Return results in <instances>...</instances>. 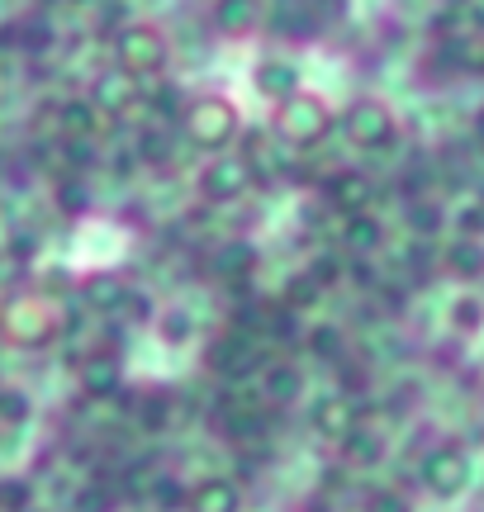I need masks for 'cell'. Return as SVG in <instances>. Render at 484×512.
Here are the masks:
<instances>
[{
  "label": "cell",
  "instance_id": "obj_20",
  "mask_svg": "<svg viewBox=\"0 0 484 512\" xmlns=\"http://www.w3.org/2000/svg\"><path fill=\"white\" fill-rule=\"evenodd\" d=\"M133 157L143 166H171L176 162V133L167 124H148L133 143Z\"/></svg>",
  "mask_w": 484,
  "mask_h": 512
},
{
  "label": "cell",
  "instance_id": "obj_14",
  "mask_svg": "<svg viewBox=\"0 0 484 512\" xmlns=\"http://www.w3.org/2000/svg\"><path fill=\"white\" fill-rule=\"evenodd\" d=\"M299 86H304V76H299V62L295 57H266L257 67V91L266 95V100H285V95H295Z\"/></svg>",
  "mask_w": 484,
  "mask_h": 512
},
{
  "label": "cell",
  "instance_id": "obj_44",
  "mask_svg": "<svg viewBox=\"0 0 484 512\" xmlns=\"http://www.w3.org/2000/svg\"><path fill=\"white\" fill-rule=\"evenodd\" d=\"M437 5H442V10H466L470 0H437Z\"/></svg>",
  "mask_w": 484,
  "mask_h": 512
},
{
  "label": "cell",
  "instance_id": "obj_43",
  "mask_svg": "<svg viewBox=\"0 0 484 512\" xmlns=\"http://www.w3.org/2000/svg\"><path fill=\"white\" fill-rule=\"evenodd\" d=\"M475 143H484V105L475 110Z\"/></svg>",
  "mask_w": 484,
  "mask_h": 512
},
{
  "label": "cell",
  "instance_id": "obj_21",
  "mask_svg": "<svg viewBox=\"0 0 484 512\" xmlns=\"http://www.w3.org/2000/svg\"><path fill=\"white\" fill-rule=\"evenodd\" d=\"M57 128H62V138H95L100 133V110L86 95L81 100H62L57 105Z\"/></svg>",
  "mask_w": 484,
  "mask_h": 512
},
{
  "label": "cell",
  "instance_id": "obj_45",
  "mask_svg": "<svg viewBox=\"0 0 484 512\" xmlns=\"http://www.w3.org/2000/svg\"><path fill=\"white\" fill-rule=\"evenodd\" d=\"M0 304H5V299H0Z\"/></svg>",
  "mask_w": 484,
  "mask_h": 512
},
{
  "label": "cell",
  "instance_id": "obj_27",
  "mask_svg": "<svg viewBox=\"0 0 484 512\" xmlns=\"http://www.w3.org/2000/svg\"><path fill=\"white\" fill-rule=\"evenodd\" d=\"M152 328H157V337H162L167 347H186L190 337H195V323H190L186 309H157Z\"/></svg>",
  "mask_w": 484,
  "mask_h": 512
},
{
  "label": "cell",
  "instance_id": "obj_13",
  "mask_svg": "<svg viewBox=\"0 0 484 512\" xmlns=\"http://www.w3.org/2000/svg\"><path fill=\"white\" fill-rule=\"evenodd\" d=\"M186 512H242L238 479H224V475L200 479V484L190 489V498H186Z\"/></svg>",
  "mask_w": 484,
  "mask_h": 512
},
{
  "label": "cell",
  "instance_id": "obj_31",
  "mask_svg": "<svg viewBox=\"0 0 484 512\" xmlns=\"http://www.w3.org/2000/svg\"><path fill=\"white\" fill-rule=\"evenodd\" d=\"M304 275L314 280L318 290H333V285H342V256H337V252H323V256H314V261L304 266Z\"/></svg>",
  "mask_w": 484,
  "mask_h": 512
},
{
  "label": "cell",
  "instance_id": "obj_38",
  "mask_svg": "<svg viewBox=\"0 0 484 512\" xmlns=\"http://www.w3.org/2000/svg\"><path fill=\"white\" fill-rule=\"evenodd\" d=\"M186 498H190V489H181V484H176V479H157V489H152V503H157V508L162 512H176V508H186Z\"/></svg>",
  "mask_w": 484,
  "mask_h": 512
},
{
  "label": "cell",
  "instance_id": "obj_2",
  "mask_svg": "<svg viewBox=\"0 0 484 512\" xmlns=\"http://www.w3.org/2000/svg\"><path fill=\"white\" fill-rule=\"evenodd\" d=\"M114 67L133 81H162L171 67V34L157 19H129L114 29Z\"/></svg>",
  "mask_w": 484,
  "mask_h": 512
},
{
  "label": "cell",
  "instance_id": "obj_30",
  "mask_svg": "<svg viewBox=\"0 0 484 512\" xmlns=\"http://www.w3.org/2000/svg\"><path fill=\"white\" fill-rule=\"evenodd\" d=\"M124 290H129V285H119V280H110V275H91V280H86V299H91L95 309H119V299H124Z\"/></svg>",
  "mask_w": 484,
  "mask_h": 512
},
{
  "label": "cell",
  "instance_id": "obj_41",
  "mask_svg": "<svg viewBox=\"0 0 484 512\" xmlns=\"http://www.w3.org/2000/svg\"><path fill=\"white\" fill-rule=\"evenodd\" d=\"M484 233V204H470L461 214V238H480Z\"/></svg>",
  "mask_w": 484,
  "mask_h": 512
},
{
  "label": "cell",
  "instance_id": "obj_37",
  "mask_svg": "<svg viewBox=\"0 0 484 512\" xmlns=\"http://www.w3.org/2000/svg\"><path fill=\"white\" fill-rule=\"evenodd\" d=\"M167 418H171V403L162 399V394L138 403V422H143V432H167Z\"/></svg>",
  "mask_w": 484,
  "mask_h": 512
},
{
  "label": "cell",
  "instance_id": "obj_3",
  "mask_svg": "<svg viewBox=\"0 0 484 512\" xmlns=\"http://www.w3.org/2000/svg\"><path fill=\"white\" fill-rule=\"evenodd\" d=\"M0 337L19 351H34V347H48L62 337V313L48 294L38 290H24V294H10L0 304Z\"/></svg>",
  "mask_w": 484,
  "mask_h": 512
},
{
  "label": "cell",
  "instance_id": "obj_28",
  "mask_svg": "<svg viewBox=\"0 0 484 512\" xmlns=\"http://www.w3.org/2000/svg\"><path fill=\"white\" fill-rule=\"evenodd\" d=\"M442 209H437V204L432 200H423V195H418V200L409 204V228L413 233H418V238H437V233H442Z\"/></svg>",
  "mask_w": 484,
  "mask_h": 512
},
{
  "label": "cell",
  "instance_id": "obj_33",
  "mask_svg": "<svg viewBox=\"0 0 484 512\" xmlns=\"http://www.w3.org/2000/svg\"><path fill=\"white\" fill-rule=\"evenodd\" d=\"M318 294H323V290H318L309 275H295V280L285 285V299H280V304H285L290 313H304L309 304H318Z\"/></svg>",
  "mask_w": 484,
  "mask_h": 512
},
{
  "label": "cell",
  "instance_id": "obj_42",
  "mask_svg": "<svg viewBox=\"0 0 484 512\" xmlns=\"http://www.w3.org/2000/svg\"><path fill=\"white\" fill-rule=\"evenodd\" d=\"M304 512H333V503H328V498H309V503H304Z\"/></svg>",
  "mask_w": 484,
  "mask_h": 512
},
{
  "label": "cell",
  "instance_id": "obj_23",
  "mask_svg": "<svg viewBox=\"0 0 484 512\" xmlns=\"http://www.w3.org/2000/svg\"><path fill=\"white\" fill-rule=\"evenodd\" d=\"M119 484H114V479H91V484H81V489H76L72 494V503H67V508L72 512H114L119 508Z\"/></svg>",
  "mask_w": 484,
  "mask_h": 512
},
{
  "label": "cell",
  "instance_id": "obj_25",
  "mask_svg": "<svg viewBox=\"0 0 484 512\" xmlns=\"http://www.w3.org/2000/svg\"><path fill=\"white\" fill-rule=\"evenodd\" d=\"M451 328L461 332V337H475V332H484V299L480 294H456L451 299Z\"/></svg>",
  "mask_w": 484,
  "mask_h": 512
},
{
  "label": "cell",
  "instance_id": "obj_4",
  "mask_svg": "<svg viewBox=\"0 0 484 512\" xmlns=\"http://www.w3.org/2000/svg\"><path fill=\"white\" fill-rule=\"evenodd\" d=\"M271 128H276L280 143H290V147H299V152H304V147H318L337 128V110H333V100H328L323 91L299 86L295 95H285V100L276 105Z\"/></svg>",
  "mask_w": 484,
  "mask_h": 512
},
{
  "label": "cell",
  "instance_id": "obj_40",
  "mask_svg": "<svg viewBox=\"0 0 484 512\" xmlns=\"http://www.w3.org/2000/svg\"><path fill=\"white\" fill-rule=\"evenodd\" d=\"M461 72L484 76V38H470L466 48H461Z\"/></svg>",
  "mask_w": 484,
  "mask_h": 512
},
{
  "label": "cell",
  "instance_id": "obj_34",
  "mask_svg": "<svg viewBox=\"0 0 484 512\" xmlns=\"http://www.w3.org/2000/svg\"><path fill=\"white\" fill-rule=\"evenodd\" d=\"M62 157H67V171H91L95 166V138H62Z\"/></svg>",
  "mask_w": 484,
  "mask_h": 512
},
{
  "label": "cell",
  "instance_id": "obj_29",
  "mask_svg": "<svg viewBox=\"0 0 484 512\" xmlns=\"http://www.w3.org/2000/svg\"><path fill=\"white\" fill-rule=\"evenodd\" d=\"M57 209L86 219V214H91V190H86V181H72V176H67V181L57 185Z\"/></svg>",
  "mask_w": 484,
  "mask_h": 512
},
{
  "label": "cell",
  "instance_id": "obj_32",
  "mask_svg": "<svg viewBox=\"0 0 484 512\" xmlns=\"http://www.w3.org/2000/svg\"><path fill=\"white\" fill-rule=\"evenodd\" d=\"M114 313H119L124 323H152V318H157V304H152L143 290H124V299H119Z\"/></svg>",
  "mask_w": 484,
  "mask_h": 512
},
{
  "label": "cell",
  "instance_id": "obj_19",
  "mask_svg": "<svg viewBox=\"0 0 484 512\" xmlns=\"http://www.w3.org/2000/svg\"><path fill=\"white\" fill-rule=\"evenodd\" d=\"M442 266H447V275H456V280H484V242L456 233V238L447 242V252H442Z\"/></svg>",
  "mask_w": 484,
  "mask_h": 512
},
{
  "label": "cell",
  "instance_id": "obj_10",
  "mask_svg": "<svg viewBox=\"0 0 484 512\" xmlns=\"http://www.w3.org/2000/svg\"><path fill=\"white\" fill-rule=\"evenodd\" d=\"M76 384L86 399H114V389L124 384V366H119V351L95 347L76 361Z\"/></svg>",
  "mask_w": 484,
  "mask_h": 512
},
{
  "label": "cell",
  "instance_id": "obj_16",
  "mask_svg": "<svg viewBox=\"0 0 484 512\" xmlns=\"http://www.w3.org/2000/svg\"><path fill=\"white\" fill-rule=\"evenodd\" d=\"M257 247L247 238H228L219 252L209 256V271L219 275V280H247V275H257Z\"/></svg>",
  "mask_w": 484,
  "mask_h": 512
},
{
  "label": "cell",
  "instance_id": "obj_7",
  "mask_svg": "<svg viewBox=\"0 0 484 512\" xmlns=\"http://www.w3.org/2000/svg\"><path fill=\"white\" fill-rule=\"evenodd\" d=\"M418 479H423V489H428V494H437V498L466 494L470 456L456 446V441H442V446H432L428 456L418 460Z\"/></svg>",
  "mask_w": 484,
  "mask_h": 512
},
{
  "label": "cell",
  "instance_id": "obj_26",
  "mask_svg": "<svg viewBox=\"0 0 484 512\" xmlns=\"http://www.w3.org/2000/svg\"><path fill=\"white\" fill-rule=\"evenodd\" d=\"M309 351H314L318 361H347V337H342V328H333V323H318V328H309Z\"/></svg>",
  "mask_w": 484,
  "mask_h": 512
},
{
  "label": "cell",
  "instance_id": "obj_5",
  "mask_svg": "<svg viewBox=\"0 0 484 512\" xmlns=\"http://www.w3.org/2000/svg\"><path fill=\"white\" fill-rule=\"evenodd\" d=\"M337 124L347 133V143L361 147V152H385L399 138V114H394L390 100L380 95H356L347 110L337 114Z\"/></svg>",
  "mask_w": 484,
  "mask_h": 512
},
{
  "label": "cell",
  "instance_id": "obj_1",
  "mask_svg": "<svg viewBox=\"0 0 484 512\" xmlns=\"http://www.w3.org/2000/svg\"><path fill=\"white\" fill-rule=\"evenodd\" d=\"M181 138L190 147H200L209 157H219V152H233V143L242 138V110L238 100L224 91H200L186 100V110H181Z\"/></svg>",
  "mask_w": 484,
  "mask_h": 512
},
{
  "label": "cell",
  "instance_id": "obj_6",
  "mask_svg": "<svg viewBox=\"0 0 484 512\" xmlns=\"http://www.w3.org/2000/svg\"><path fill=\"white\" fill-rule=\"evenodd\" d=\"M252 185H257V166L247 162L242 152H219V157H209V162L200 166V176H195L200 200L214 204V209H228V204L247 200Z\"/></svg>",
  "mask_w": 484,
  "mask_h": 512
},
{
  "label": "cell",
  "instance_id": "obj_22",
  "mask_svg": "<svg viewBox=\"0 0 484 512\" xmlns=\"http://www.w3.org/2000/svg\"><path fill=\"white\" fill-rule=\"evenodd\" d=\"M257 19H261L257 0H214V24H219V34H228V38L252 34Z\"/></svg>",
  "mask_w": 484,
  "mask_h": 512
},
{
  "label": "cell",
  "instance_id": "obj_8",
  "mask_svg": "<svg viewBox=\"0 0 484 512\" xmlns=\"http://www.w3.org/2000/svg\"><path fill=\"white\" fill-rule=\"evenodd\" d=\"M257 366H261V351H257V337H252V332L228 328L205 347V370L214 380H247Z\"/></svg>",
  "mask_w": 484,
  "mask_h": 512
},
{
  "label": "cell",
  "instance_id": "obj_15",
  "mask_svg": "<svg viewBox=\"0 0 484 512\" xmlns=\"http://www.w3.org/2000/svg\"><path fill=\"white\" fill-rule=\"evenodd\" d=\"M380 247H385V223L375 219L371 209H366V214H347V219H342V252L375 256Z\"/></svg>",
  "mask_w": 484,
  "mask_h": 512
},
{
  "label": "cell",
  "instance_id": "obj_11",
  "mask_svg": "<svg viewBox=\"0 0 484 512\" xmlns=\"http://www.w3.org/2000/svg\"><path fill=\"white\" fill-rule=\"evenodd\" d=\"M323 200H328V209H342V214H366L375 204V181L356 166H342L323 181Z\"/></svg>",
  "mask_w": 484,
  "mask_h": 512
},
{
  "label": "cell",
  "instance_id": "obj_39",
  "mask_svg": "<svg viewBox=\"0 0 484 512\" xmlns=\"http://www.w3.org/2000/svg\"><path fill=\"white\" fill-rule=\"evenodd\" d=\"M366 512H413V508L399 489H375V494L366 498Z\"/></svg>",
  "mask_w": 484,
  "mask_h": 512
},
{
  "label": "cell",
  "instance_id": "obj_17",
  "mask_svg": "<svg viewBox=\"0 0 484 512\" xmlns=\"http://www.w3.org/2000/svg\"><path fill=\"white\" fill-rule=\"evenodd\" d=\"M299 394H304V370H299L295 361H271L266 375H261V399L285 408V403H295Z\"/></svg>",
  "mask_w": 484,
  "mask_h": 512
},
{
  "label": "cell",
  "instance_id": "obj_36",
  "mask_svg": "<svg viewBox=\"0 0 484 512\" xmlns=\"http://www.w3.org/2000/svg\"><path fill=\"white\" fill-rule=\"evenodd\" d=\"M34 503V489L24 484V479H0V508L5 512H29Z\"/></svg>",
  "mask_w": 484,
  "mask_h": 512
},
{
  "label": "cell",
  "instance_id": "obj_9",
  "mask_svg": "<svg viewBox=\"0 0 484 512\" xmlns=\"http://www.w3.org/2000/svg\"><path fill=\"white\" fill-rule=\"evenodd\" d=\"M86 100H91L95 110H100V119H124V114L138 110V100H143V86H138L133 76H124L119 67H105V72L91 81Z\"/></svg>",
  "mask_w": 484,
  "mask_h": 512
},
{
  "label": "cell",
  "instance_id": "obj_18",
  "mask_svg": "<svg viewBox=\"0 0 484 512\" xmlns=\"http://www.w3.org/2000/svg\"><path fill=\"white\" fill-rule=\"evenodd\" d=\"M337 451H342V460H347L352 470H371V465L385 460V437H380L375 427H361V422H356L352 432L337 441Z\"/></svg>",
  "mask_w": 484,
  "mask_h": 512
},
{
  "label": "cell",
  "instance_id": "obj_35",
  "mask_svg": "<svg viewBox=\"0 0 484 512\" xmlns=\"http://www.w3.org/2000/svg\"><path fill=\"white\" fill-rule=\"evenodd\" d=\"M29 422V399L19 389H0V427H24Z\"/></svg>",
  "mask_w": 484,
  "mask_h": 512
},
{
  "label": "cell",
  "instance_id": "obj_24",
  "mask_svg": "<svg viewBox=\"0 0 484 512\" xmlns=\"http://www.w3.org/2000/svg\"><path fill=\"white\" fill-rule=\"evenodd\" d=\"M157 465H152V460H129V465H124V470H119V479H114V484H119V494L124 498H152V489H157Z\"/></svg>",
  "mask_w": 484,
  "mask_h": 512
},
{
  "label": "cell",
  "instance_id": "obj_12",
  "mask_svg": "<svg viewBox=\"0 0 484 512\" xmlns=\"http://www.w3.org/2000/svg\"><path fill=\"white\" fill-rule=\"evenodd\" d=\"M356 422H361L356 418V403H352V394H342V389L314 399V408H309V427H314L318 437H328V441H342Z\"/></svg>",
  "mask_w": 484,
  "mask_h": 512
}]
</instances>
